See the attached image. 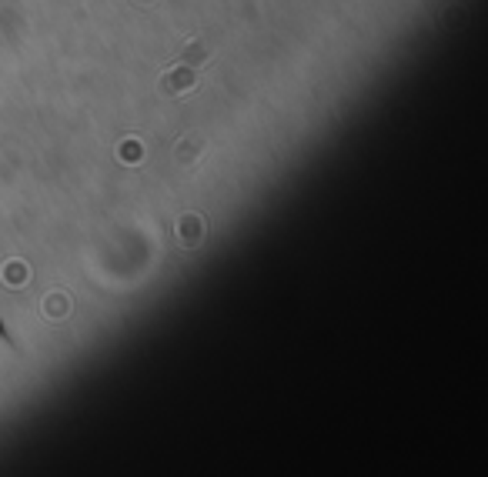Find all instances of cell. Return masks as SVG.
I'll use <instances>...</instances> for the list:
<instances>
[{
    "label": "cell",
    "mask_w": 488,
    "mask_h": 477,
    "mask_svg": "<svg viewBox=\"0 0 488 477\" xmlns=\"http://www.w3.org/2000/svg\"><path fill=\"white\" fill-rule=\"evenodd\" d=\"M198 87V70L187 64H178L171 67L161 81H157V90L164 94V97H181V94H187V90H194Z\"/></svg>",
    "instance_id": "6da1fadb"
},
{
    "label": "cell",
    "mask_w": 488,
    "mask_h": 477,
    "mask_svg": "<svg viewBox=\"0 0 488 477\" xmlns=\"http://www.w3.org/2000/svg\"><path fill=\"white\" fill-rule=\"evenodd\" d=\"M201 153H204V137L201 134H187V137H181L174 160H178L181 167H194V160H198Z\"/></svg>",
    "instance_id": "7a4b0ae2"
},
{
    "label": "cell",
    "mask_w": 488,
    "mask_h": 477,
    "mask_svg": "<svg viewBox=\"0 0 488 477\" xmlns=\"http://www.w3.org/2000/svg\"><path fill=\"white\" fill-rule=\"evenodd\" d=\"M181 244L184 247H194L201 237H204V224H201V217L194 214H187V217H181Z\"/></svg>",
    "instance_id": "3957f363"
},
{
    "label": "cell",
    "mask_w": 488,
    "mask_h": 477,
    "mask_svg": "<svg viewBox=\"0 0 488 477\" xmlns=\"http://www.w3.org/2000/svg\"><path fill=\"white\" fill-rule=\"evenodd\" d=\"M207 57H211V47H207V43H201V41H191L187 47H184V50H181L178 64L201 67V64H207Z\"/></svg>",
    "instance_id": "277c9868"
},
{
    "label": "cell",
    "mask_w": 488,
    "mask_h": 477,
    "mask_svg": "<svg viewBox=\"0 0 488 477\" xmlns=\"http://www.w3.org/2000/svg\"><path fill=\"white\" fill-rule=\"evenodd\" d=\"M44 310L50 314V317H64L67 310H70V304H67L64 294H50V297H47V307H44Z\"/></svg>",
    "instance_id": "5b68a950"
},
{
    "label": "cell",
    "mask_w": 488,
    "mask_h": 477,
    "mask_svg": "<svg viewBox=\"0 0 488 477\" xmlns=\"http://www.w3.org/2000/svg\"><path fill=\"white\" fill-rule=\"evenodd\" d=\"M137 153H141V157H144V147H141V151H137V140H124V151H121V157H124V160H134V157H137Z\"/></svg>",
    "instance_id": "8992f818"
}]
</instances>
